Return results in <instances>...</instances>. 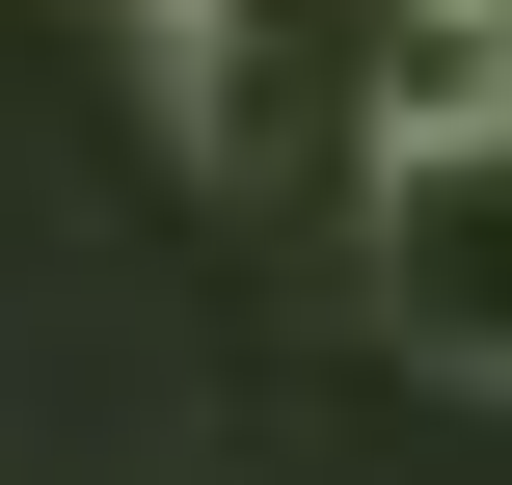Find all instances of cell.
<instances>
[{
  "label": "cell",
  "mask_w": 512,
  "mask_h": 485,
  "mask_svg": "<svg viewBox=\"0 0 512 485\" xmlns=\"http://www.w3.org/2000/svg\"><path fill=\"white\" fill-rule=\"evenodd\" d=\"M351 243H378V324L432 378H512V135H378Z\"/></svg>",
  "instance_id": "6da1fadb"
}]
</instances>
